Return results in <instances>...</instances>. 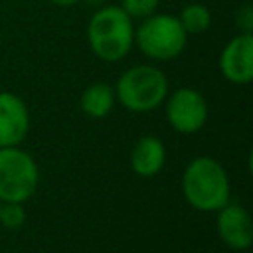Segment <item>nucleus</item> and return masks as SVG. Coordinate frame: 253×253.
<instances>
[{"label":"nucleus","mask_w":253,"mask_h":253,"mask_svg":"<svg viewBox=\"0 0 253 253\" xmlns=\"http://www.w3.org/2000/svg\"><path fill=\"white\" fill-rule=\"evenodd\" d=\"M184 200L198 211H217L231 198V184L225 168L211 156H196L182 174Z\"/></svg>","instance_id":"f257e3e1"},{"label":"nucleus","mask_w":253,"mask_h":253,"mask_svg":"<svg viewBox=\"0 0 253 253\" xmlns=\"http://www.w3.org/2000/svg\"><path fill=\"white\" fill-rule=\"evenodd\" d=\"M87 42L99 59L121 61L134 43L132 18L121 6L97 10L87 26Z\"/></svg>","instance_id":"f03ea898"},{"label":"nucleus","mask_w":253,"mask_h":253,"mask_svg":"<svg viewBox=\"0 0 253 253\" xmlns=\"http://www.w3.org/2000/svg\"><path fill=\"white\" fill-rule=\"evenodd\" d=\"M168 97V79L156 65H134L126 69L115 87V99L132 113L154 111Z\"/></svg>","instance_id":"7ed1b4c3"},{"label":"nucleus","mask_w":253,"mask_h":253,"mask_svg":"<svg viewBox=\"0 0 253 253\" xmlns=\"http://www.w3.org/2000/svg\"><path fill=\"white\" fill-rule=\"evenodd\" d=\"M188 42V34L180 20L170 14H150L134 30L136 47L154 61H168L178 57Z\"/></svg>","instance_id":"20e7f679"},{"label":"nucleus","mask_w":253,"mask_h":253,"mask_svg":"<svg viewBox=\"0 0 253 253\" xmlns=\"http://www.w3.org/2000/svg\"><path fill=\"white\" fill-rule=\"evenodd\" d=\"M40 170L30 152L20 146H0V202L24 204L38 188Z\"/></svg>","instance_id":"39448f33"},{"label":"nucleus","mask_w":253,"mask_h":253,"mask_svg":"<svg viewBox=\"0 0 253 253\" xmlns=\"http://www.w3.org/2000/svg\"><path fill=\"white\" fill-rule=\"evenodd\" d=\"M166 121L182 134H194L202 130L208 121L206 97L192 87L176 89L166 101Z\"/></svg>","instance_id":"423d86ee"},{"label":"nucleus","mask_w":253,"mask_h":253,"mask_svg":"<svg viewBox=\"0 0 253 253\" xmlns=\"http://www.w3.org/2000/svg\"><path fill=\"white\" fill-rule=\"evenodd\" d=\"M221 75L235 85H247L253 79V34H237L219 55Z\"/></svg>","instance_id":"0eeeda50"},{"label":"nucleus","mask_w":253,"mask_h":253,"mask_svg":"<svg viewBox=\"0 0 253 253\" xmlns=\"http://www.w3.org/2000/svg\"><path fill=\"white\" fill-rule=\"evenodd\" d=\"M215 217V231L219 239L235 251H245L253 243V221L249 211L239 206L227 202L223 208H219Z\"/></svg>","instance_id":"6e6552de"},{"label":"nucleus","mask_w":253,"mask_h":253,"mask_svg":"<svg viewBox=\"0 0 253 253\" xmlns=\"http://www.w3.org/2000/svg\"><path fill=\"white\" fill-rule=\"evenodd\" d=\"M30 130V111L26 103L10 93H0V146H18Z\"/></svg>","instance_id":"1a4fd4ad"},{"label":"nucleus","mask_w":253,"mask_h":253,"mask_svg":"<svg viewBox=\"0 0 253 253\" xmlns=\"http://www.w3.org/2000/svg\"><path fill=\"white\" fill-rule=\"evenodd\" d=\"M166 162V148L154 134L140 136L130 150V168L142 178L156 176Z\"/></svg>","instance_id":"9d476101"},{"label":"nucleus","mask_w":253,"mask_h":253,"mask_svg":"<svg viewBox=\"0 0 253 253\" xmlns=\"http://www.w3.org/2000/svg\"><path fill=\"white\" fill-rule=\"evenodd\" d=\"M115 105V89L107 83H91L85 87L79 99L81 111L91 119H103L113 111Z\"/></svg>","instance_id":"9b49d317"},{"label":"nucleus","mask_w":253,"mask_h":253,"mask_svg":"<svg viewBox=\"0 0 253 253\" xmlns=\"http://www.w3.org/2000/svg\"><path fill=\"white\" fill-rule=\"evenodd\" d=\"M182 28L186 30V34H202L210 28L211 24V14L206 6L202 4H188L184 6V10L178 16Z\"/></svg>","instance_id":"f8f14e48"},{"label":"nucleus","mask_w":253,"mask_h":253,"mask_svg":"<svg viewBox=\"0 0 253 253\" xmlns=\"http://www.w3.org/2000/svg\"><path fill=\"white\" fill-rule=\"evenodd\" d=\"M26 221V210L18 202H2L0 204V223L8 229H18Z\"/></svg>","instance_id":"ddd939ff"},{"label":"nucleus","mask_w":253,"mask_h":253,"mask_svg":"<svg viewBox=\"0 0 253 253\" xmlns=\"http://www.w3.org/2000/svg\"><path fill=\"white\" fill-rule=\"evenodd\" d=\"M160 0H121V8L130 18H146L156 12Z\"/></svg>","instance_id":"4468645a"},{"label":"nucleus","mask_w":253,"mask_h":253,"mask_svg":"<svg viewBox=\"0 0 253 253\" xmlns=\"http://www.w3.org/2000/svg\"><path fill=\"white\" fill-rule=\"evenodd\" d=\"M235 26L239 28V34H251L253 32V8H251V4H243L237 8Z\"/></svg>","instance_id":"2eb2a0df"},{"label":"nucleus","mask_w":253,"mask_h":253,"mask_svg":"<svg viewBox=\"0 0 253 253\" xmlns=\"http://www.w3.org/2000/svg\"><path fill=\"white\" fill-rule=\"evenodd\" d=\"M49 2H53V4H57V6H73V4H77L79 0H49Z\"/></svg>","instance_id":"dca6fc26"},{"label":"nucleus","mask_w":253,"mask_h":253,"mask_svg":"<svg viewBox=\"0 0 253 253\" xmlns=\"http://www.w3.org/2000/svg\"><path fill=\"white\" fill-rule=\"evenodd\" d=\"M0 204H2V202H0Z\"/></svg>","instance_id":"f3484780"}]
</instances>
